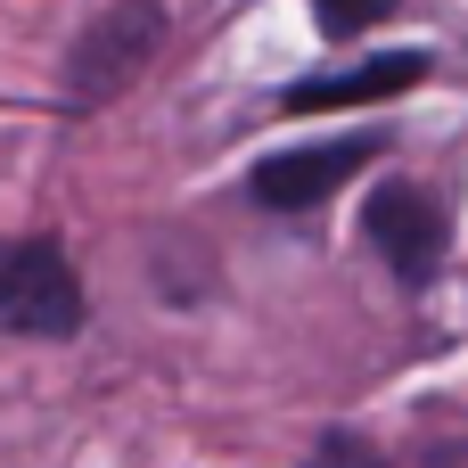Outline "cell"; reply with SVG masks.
Wrapping results in <instances>:
<instances>
[{"label": "cell", "mask_w": 468, "mask_h": 468, "mask_svg": "<svg viewBox=\"0 0 468 468\" xmlns=\"http://www.w3.org/2000/svg\"><path fill=\"white\" fill-rule=\"evenodd\" d=\"M156 49H165V0H107L74 25L58 58V99L74 115H99L156 66Z\"/></svg>", "instance_id": "1"}, {"label": "cell", "mask_w": 468, "mask_h": 468, "mask_svg": "<svg viewBox=\"0 0 468 468\" xmlns=\"http://www.w3.org/2000/svg\"><path fill=\"white\" fill-rule=\"evenodd\" d=\"M82 321H90V296H82V271L66 247L49 230L0 239V329L66 346V337H82Z\"/></svg>", "instance_id": "2"}, {"label": "cell", "mask_w": 468, "mask_h": 468, "mask_svg": "<svg viewBox=\"0 0 468 468\" xmlns=\"http://www.w3.org/2000/svg\"><path fill=\"white\" fill-rule=\"evenodd\" d=\"M362 239H370V255L395 271L403 296H428V288L444 280V255H452V214H444V197H436L428 181L387 173V181L370 189V206H362Z\"/></svg>", "instance_id": "3"}, {"label": "cell", "mask_w": 468, "mask_h": 468, "mask_svg": "<svg viewBox=\"0 0 468 468\" xmlns=\"http://www.w3.org/2000/svg\"><path fill=\"white\" fill-rule=\"evenodd\" d=\"M378 156H387V132H329V140H304V148H271V156H255L247 197L263 214H313L346 181H362Z\"/></svg>", "instance_id": "4"}, {"label": "cell", "mask_w": 468, "mask_h": 468, "mask_svg": "<svg viewBox=\"0 0 468 468\" xmlns=\"http://www.w3.org/2000/svg\"><path fill=\"white\" fill-rule=\"evenodd\" d=\"M436 74V49H378L362 66H337V74H304L280 90V115H337V107H387V99H411L420 82Z\"/></svg>", "instance_id": "5"}, {"label": "cell", "mask_w": 468, "mask_h": 468, "mask_svg": "<svg viewBox=\"0 0 468 468\" xmlns=\"http://www.w3.org/2000/svg\"><path fill=\"white\" fill-rule=\"evenodd\" d=\"M304 8H313V33H321V41H362V33L387 25L403 0H304Z\"/></svg>", "instance_id": "6"}, {"label": "cell", "mask_w": 468, "mask_h": 468, "mask_svg": "<svg viewBox=\"0 0 468 468\" xmlns=\"http://www.w3.org/2000/svg\"><path fill=\"white\" fill-rule=\"evenodd\" d=\"M304 468H387V461H378V452H370L354 428H337V436H329V444H321V452H313Z\"/></svg>", "instance_id": "7"}]
</instances>
